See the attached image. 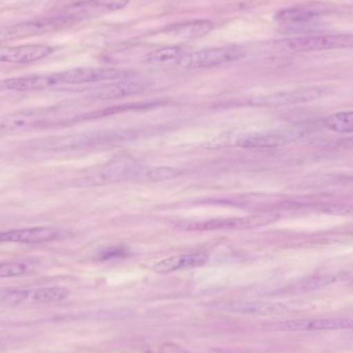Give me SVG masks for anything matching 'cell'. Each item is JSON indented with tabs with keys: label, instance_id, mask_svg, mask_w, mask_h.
Listing matches in <instances>:
<instances>
[{
	"label": "cell",
	"instance_id": "obj_1",
	"mask_svg": "<svg viewBox=\"0 0 353 353\" xmlns=\"http://www.w3.org/2000/svg\"><path fill=\"white\" fill-rule=\"evenodd\" d=\"M307 136V130L303 128H285L263 132H239L225 134L212 139L205 143L207 149L236 148L263 149L274 148L302 140Z\"/></svg>",
	"mask_w": 353,
	"mask_h": 353
},
{
	"label": "cell",
	"instance_id": "obj_2",
	"mask_svg": "<svg viewBox=\"0 0 353 353\" xmlns=\"http://www.w3.org/2000/svg\"><path fill=\"white\" fill-rule=\"evenodd\" d=\"M136 76L134 72L113 68H77L47 74L49 89L61 85H82L103 81L126 80Z\"/></svg>",
	"mask_w": 353,
	"mask_h": 353
},
{
	"label": "cell",
	"instance_id": "obj_3",
	"mask_svg": "<svg viewBox=\"0 0 353 353\" xmlns=\"http://www.w3.org/2000/svg\"><path fill=\"white\" fill-rule=\"evenodd\" d=\"M70 292L59 286L37 288H3L0 290V305L6 306H34L56 304L68 298Z\"/></svg>",
	"mask_w": 353,
	"mask_h": 353
},
{
	"label": "cell",
	"instance_id": "obj_4",
	"mask_svg": "<svg viewBox=\"0 0 353 353\" xmlns=\"http://www.w3.org/2000/svg\"><path fill=\"white\" fill-rule=\"evenodd\" d=\"M77 23L79 22L76 19L65 14L50 17V18L26 21V22L0 28V41L27 39V37H39L47 33L57 32Z\"/></svg>",
	"mask_w": 353,
	"mask_h": 353
},
{
	"label": "cell",
	"instance_id": "obj_5",
	"mask_svg": "<svg viewBox=\"0 0 353 353\" xmlns=\"http://www.w3.org/2000/svg\"><path fill=\"white\" fill-rule=\"evenodd\" d=\"M246 56V50L240 46H223L190 52L179 60V65L188 70L211 68L238 61Z\"/></svg>",
	"mask_w": 353,
	"mask_h": 353
},
{
	"label": "cell",
	"instance_id": "obj_6",
	"mask_svg": "<svg viewBox=\"0 0 353 353\" xmlns=\"http://www.w3.org/2000/svg\"><path fill=\"white\" fill-rule=\"evenodd\" d=\"M279 216L275 214L246 216V217L215 218L203 221L184 222L178 228L190 232H212V230H250L273 223Z\"/></svg>",
	"mask_w": 353,
	"mask_h": 353
},
{
	"label": "cell",
	"instance_id": "obj_7",
	"mask_svg": "<svg viewBox=\"0 0 353 353\" xmlns=\"http://www.w3.org/2000/svg\"><path fill=\"white\" fill-rule=\"evenodd\" d=\"M58 121L51 110H23L4 114L0 115V134L50 128Z\"/></svg>",
	"mask_w": 353,
	"mask_h": 353
},
{
	"label": "cell",
	"instance_id": "obj_8",
	"mask_svg": "<svg viewBox=\"0 0 353 353\" xmlns=\"http://www.w3.org/2000/svg\"><path fill=\"white\" fill-rule=\"evenodd\" d=\"M141 165L138 163H114L72 181L74 187H93L113 184L122 181L140 180Z\"/></svg>",
	"mask_w": 353,
	"mask_h": 353
},
{
	"label": "cell",
	"instance_id": "obj_9",
	"mask_svg": "<svg viewBox=\"0 0 353 353\" xmlns=\"http://www.w3.org/2000/svg\"><path fill=\"white\" fill-rule=\"evenodd\" d=\"M288 49L294 52L327 51V50L353 48L352 33H332V34L299 37L283 41Z\"/></svg>",
	"mask_w": 353,
	"mask_h": 353
},
{
	"label": "cell",
	"instance_id": "obj_10",
	"mask_svg": "<svg viewBox=\"0 0 353 353\" xmlns=\"http://www.w3.org/2000/svg\"><path fill=\"white\" fill-rule=\"evenodd\" d=\"M70 236L68 230L54 226H34L0 232V244H45L63 240Z\"/></svg>",
	"mask_w": 353,
	"mask_h": 353
},
{
	"label": "cell",
	"instance_id": "obj_11",
	"mask_svg": "<svg viewBox=\"0 0 353 353\" xmlns=\"http://www.w3.org/2000/svg\"><path fill=\"white\" fill-rule=\"evenodd\" d=\"M125 138V134L121 132H93V134H74V136L61 137L51 140L41 141L43 150L62 152V151L74 150L83 147L93 146V145L107 144Z\"/></svg>",
	"mask_w": 353,
	"mask_h": 353
},
{
	"label": "cell",
	"instance_id": "obj_12",
	"mask_svg": "<svg viewBox=\"0 0 353 353\" xmlns=\"http://www.w3.org/2000/svg\"><path fill=\"white\" fill-rule=\"evenodd\" d=\"M270 331L292 332H321L353 330V319H299V321H281L268 327Z\"/></svg>",
	"mask_w": 353,
	"mask_h": 353
},
{
	"label": "cell",
	"instance_id": "obj_13",
	"mask_svg": "<svg viewBox=\"0 0 353 353\" xmlns=\"http://www.w3.org/2000/svg\"><path fill=\"white\" fill-rule=\"evenodd\" d=\"M323 95V90L319 87H307V88L263 95V97L253 99L251 103L259 107H285V105L310 103L321 99Z\"/></svg>",
	"mask_w": 353,
	"mask_h": 353
},
{
	"label": "cell",
	"instance_id": "obj_14",
	"mask_svg": "<svg viewBox=\"0 0 353 353\" xmlns=\"http://www.w3.org/2000/svg\"><path fill=\"white\" fill-rule=\"evenodd\" d=\"M130 2V0H84L68 6L64 10V14L81 22L84 19L122 10L126 8Z\"/></svg>",
	"mask_w": 353,
	"mask_h": 353
},
{
	"label": "cell",
	"instance_id": "obj_15",
	"mask_svg": "<svg viewBox=\"0 0 353 353\" xmlns=\"http://www.w3.org/2000/svg\"><path fill=\"white\" fill-rule=\"evenodd\" d=\"M54 49L45 45H22L0 47L1 63L27 64L39 61L53 53Z\"/></svg>",
	"mask_w": 353,
	"mask_h": 353
},
{
	"label": "cell",
	"instance_id": "obj_16",
	"mask_svg": "<svg viewBox=\"0 0 353 353\" xmlns=\"http://www.w3.org/2000/svg\"><path fill=\"white\" fill-rule=\"evenodd\" d=\"M222 310L236 314L252 315V316H271L281 314L288 310V307L281 303L248 302L234 301L222 305Z\"/></svg>",
	"mask_w": 353,
	"mask_h": 353
},
{
	"label": "cell",
	"instance_id": "obj_17",
	"mask_svg": "<svg viewBox=\"0 0 353 353\" xmlns=\"http://www.w3.org/2000/svg\"><path fill=\"white\" fill-rule=\"evenodd\" d=\"M215 24L209 19H194L170 25L161 30L163 34L179 39H197L213 31Z\"/></svg>",
	"mask_w": 353,
	"mask_h": 353
},
{
	"label": "cell",
	"instance_id": "obj_18",
	"mask_svg": "<svg viewBox=\"0 0 353 353\" xmlns=\"http://www.w3.org/2000/svg\"><path fill=\"white\" fill-rule=\"evenodd\" d=\"M208 255L203 252L186 253L167 257L155 263L153 271L159 274H169L182 270L195 269L207 263Z\"/></svg>",
	"mask_w": 353,
	"mask_h": 353
},
{
	"label": "cell",
	"instance_id": "obj_19",
	"mask_svg": "<svg viewBox=\"0 0 353 353\" xmlns=\"http://www.w3.org/2000/svg\"><path fill=\"white\" fill-rule=\"evenodd\" d=\"M147 87L148 84L146 82L126 79V80H119L118 82L103 85L95 91L94 97L101 99H121V97L138 94L144 91Z\"/></svg>",
	"mask_w": 353,
	"mask_h": 353
},
{
	"label": "cell",
	"instance_id": "obj_20",
	"mask_svg": "<svg viewBox=\"0 0 353 353\" xmlns=\"http://www.w3.org/2000/svg\"><path fill=\"white\" fill-rule=\"evenodd\" d=\"M325 12V8L319 6H294L284 8L275 14V21L281 25H296L308 23Z\"/></svg>",
	"mask_w": 353,
	"mask_h": 353
},
{
	"label": "cell",
	"instance_id": "obj_21",
	"mask_svg": "<svg viewBox=\"0 0 353 353\" xmlns=\"http://www.w3.org/2000/svg\"><path fill=\"white\" fill-rule=\"evenodd\" d=\"M37 269V265L28 259H14L0 261V278L22 277L30 275Z\"/></svg>",
	"mask_w": 353,
	"mask_h": 353
},
{
	"label": "cell",
	"instance_id": "obj_22",
	"mask_svg": "<svg viewBox=\"0 0 353 353\" xmlns=\"http://www.w3.org/2000/svg\"><path fill=\"white\" fill-rule=\"evenodd\" d=\"M190 53L189 48L182 46H173V47L161 48L147 54L145 60L150 63H165V62L174 61L182 59L187 54Z\"/></svg>",
	"mask_w": 353,
	"mask_h": 353
},
{
	"label": "cell",
	"instance_id": "obj_23",
	"mask_svg": "<svg viewBox=\"0 0 353 353\" xmlns=\"http://www.w3.org/2000/svg\"><path fill=\"white\" fill-rule=\"evenodd\" d=\"M323 125L327 130L338 134L353 132V111L339 112V113L327 116L323 121Z\"/></svg>",
	"mask_w": 353,
	"mask_h": 353
},
{
	"label": "cell",
	"instance_id": "obj_24",
	"mask_svg": "<svg viewBox=\"0 0 353 353\" xmlns=\"http://www.w3.org/2000/svg\"><path fill=\"white\" fill-rule=\"evenodd\" d=\"M336 281H337V278L335 276H317V277L309 278V279L299 282L298 284L294 286L292 290H294V292H298V294L313 292V290L331 285V284L335 283Z\"/></svg>",
	"mask_w": 353,
	"mask_h": 353
},
{
	"label": "cell",
	"instance_id": "obj_25",
	"mask_svg": "<svg viewBox=\"0 0 353 353\" xmlns=\"http://www.w3.org/2000/svg\"><path fill=\"white\" fill-rule=\"evenodd\" d=\"M128 248L123 246H116L112 247V248L105 249L103 252L99 254V259L101 261H110V259H124V257L128 256Z\"/></svg>",
	"mask_w": 353,
	"mask_h": 353
},
{
	"label": "cell",
	"instance_id": "obj_26",
	"mask_svg": "<svg viewBox=\"0 0 353 353\" xmlns=\"http://www.w3.org/2000/svg\"><path fill=\"white\" fill-rule=\"evenodd\" d=\"M327 213L333 215L352 216L353 215V205L352 203H335L323 208Z\"/></svg>",
	"mask_w": 353,
	"mask_h": 353
},
{
	"label": "cell",
	"instance_id": "obj_27",
	"mask_svg": "<svg viewBox=\"0 0 353 353\" xmlns=\"http://www.w3.org/2000/svg\"><path fill=\"white\" fill-rule=\"evenodd\" d=\"M4 348H6V345L0 341V352H3Z\"/></svg>",
	"mask_w": 353,
	"mask_h": 353
}]
</instances>
